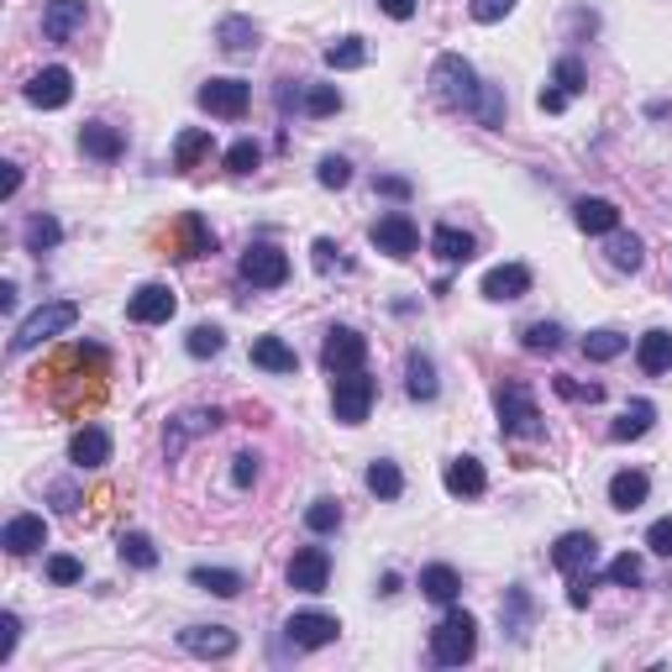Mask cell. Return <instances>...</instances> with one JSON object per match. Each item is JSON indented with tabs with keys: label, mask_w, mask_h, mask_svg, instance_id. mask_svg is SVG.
Instances as JSON below:
<instances>
[{
	"label": "cell",
	"mask_w": 672,
	"mask_h": 672,
	"mask_svg": "<svg viewBox=\"0 0 672 672\" xmlns=\"http://www.w3.org/2000/svg\"><path fill=\"white\" fill-rule=\"evenodd\" d=\"M478 89H484V80H478V69L463 53H441L431 63V95H437L447 111H473L478 106Z\"/></svg>",
	"instance_id": "obj_1"
},
{
	"label": "cell",
	"mask_w": 672,
	"mask_h": 672,
	"mask_svg": "<svg viewBox=\"0 0 672 672\" xmlns=\"http://www.w3.org/2000/svg\"><path fill=\"white\" fill-rule=\"evenodd\" d=\"M494 410H499V437H521L536 441L547 426H541V410H536V394H530L521 379L499 383L494 389Z\"/></svg>",
	"instance_id": "obj_2"
},
{
	"label": "cell",
	"mask_w": 672,
	"mask_h": 672,
	"mask_svg": "<svg viewBox=\"0 0 672 672\" xmlns=\"http://www.w3.org/2000/svg\"><path fill=\"white\" fill-rule=\"evenodd\" d=\"M473 651H478V620L468 610H447L441 625L431 631V662L437 668H463V662H473Z\"/></svg>",
	"instance_id": "obj_3"
},
{
	"label": "cell",
	"mask_w": 672,
	"mask_h": 672,
	"mask_svg": "<svg viewBox=\"0 0 672 672\" xmlns=\"http://www.w3.org/2000/svg\"><path fill=\"white\" fill-rule=\"evenodd\" d=\"M74 321H80V305H74V300H53V305H37L27 321L16 326V337H11V352L22 357V352L42 347V342L63 337V331H69Z\"/></svg>",
	"instance_id": "obj_4"
},
{
	"label": "cell",
	"mask_w": 672,
	"mask_h": 672,
	"mask_svg": "<svg viewBox=\"0 0 672 672\" xmlns=\"http://www.w3.org/2000/svg\"><path fill=\"white\" fill-rule=\"evenodd\" d=\"M374 400H379V383L368 379L363 368H357V374H337V379H331V410H337V420H342V426H363V420H368V410H374Z\"/></svg>",
	"instance_id": "obj_5"
},
{
	"label": "cell",
	"mask_w": 672,
	"mask_h": 672,
	"mask_svg": "<svg viewBox=\"0 0 672 672\" xmlns=\"http://www.w3.org/2000/svg\"><path fill=\"white\" fill-rule=\"evenodd\" d=\"M321 363L331 379H337V374H357V368L368 363V337H363L357 326H331V331H326V347H321Z\"/></svg>",
	"instance_id": "obj_6"
},
{
	"label": "cell",
	"mask_w": 672,
	"mask_h": 672,
	"mask_svg": "<svg viewBox=\"0 0 672 672\" xmlns=\"http://www.w3.org/2000/svg\"><path fill=\"white\" fill-rule=\"evenodd\" d=\"M284 636H290L294 651H321V646H331L337 636H342V620L326 614V610H300V614H290Z\"/></svg>",
	"instance_id": "obj_7"
},
{
	"label": "cell",
	"mask_w": 672,
	"mask_h": 672,
	"mask_svg": "<svg viewBox=\"0 0 672 672\" xmlns=\"http://www.w3.org/2000/svg\"><path fill=\"white\" fill-rule=\"evenodd\" d=\"M242 279H247L253 290H279V284L290 279V258H284L279 247H268V242H253V247L242 253Z\"/></svg>",
	"instance_id": "obj_8"
},
{
	"label": "cell",
	"mask_w": 672,
	"mask_h": 672,
	"mask_svg": "<svg viewBox=\"0 0 672 672\" xmlns=\"http://www.w3.org/2000/svg\"><path fill=\"white\" fill-rule=\"evenodd\" d=\"M594 557H599V541L588 530H567V536H557L552 567L567 578H594Z\"/></svg>",
	"instance_id": "obj_9"
},
{
	"label": "cell",
	"mask_w": 672,
	"mask_h": 672,
	"mask_svg": "<svg viewBox=\"0 0 672 672\" xmlns=\"http://www.w3.org/2000/svg\"><path fill=\"white\" fill-rule=\"evenodd\" d=\"M22 95H27V106H37V111H63V106L74 100V74H69L63 63H53V69L32 74Z\"/></svg>",
	"instance_id": "obj_10"
},
{
	"label": "cell",
	"mask_w": 672,
	"mask_h": 672,
	"mask_svg": "<svg viewBox=\"0 0 672 672\" xmlns=\"http://www.w3.org/2000/svg\"><path fill=\"white\" fill-rule=\"evenodd\" d=\"M374 247H379V253H389V258H400V264H405L410 253H415V247H420V232H415V221H410L405 210H389V216H379V221H374Z\"/></svg>",
	"instance_id": "obj_11"
},
{
	"label": "cell",
	"mask_w": 672,
	"mask_h": 672,
	"mask_svg": "<svg viewBox=\"0 0 672 672\" xmlns=\"http://www.w3.org/2000/svg\"><path fill=\"white\" fill-rule=\"evenodd\" d=\"M195 100H200V111H210V117L236 121L247 111V100H253V85H242V80H205Z\"/></svg>",
	"instance_id": "obj_12"
},
{
	"label": "cell",
	"mask_w": 672,
	"mask_h": 672,
	"mask_svg": "<svg viewBox=\"0 0 672 672\" xmlns=\"http://www.w3.org/2000/svg\"><path fill=\"white\" fill-rule=\"evenodd\" d=\"M174 310H179V300L169 284H143V290L126 300V316L137 326H163V321H174Z\"/></svg>",
	"instance_id": "obj_13"
},
{
	"label": "cell",
	"mask_w": 672,
	"mask_h": 672,
	"mask_svg": "<svg viewBox=\"0 0 672 672\" xmlns=\"http://www.w3.org/2000/svg\"><path fill=\"white\" fill-rule=\"evenodd\" d=\"M179 646L190 657H200V662H221V657L236 651V631H227V625H190V631H179Z\"/></svg>",
	"instance_id": "obj_14"
},
{
	"label": "cell",
	"mask_w": 672,
	"mask_h": 672,
	"mask_svg": "<svg viewBox=\"0 0 672 672\" xmlns=\"http://www.w3.org/2000/svg\"><path fill=\"white\" fill-rule=\"evenodd\" d=\"M326 584H331V557H326V547H300V552L290 557V588H300V594H326Z\"/></svg>",
	"instance_id": "obj_15"
},
{
	"label": "cell",
	"mask_w": 672,
	"mask_h": 672,
	"mask_svg": "<svg viewBox=\"0 0 672 672\" xmlns=\"http://www.w3.org/2000/svg\"><path fill=\"white\" fill-rule=\"evenodd\" d=\"M0 547L11 557H32L37 547H48V521L42 515H11L0 530Z\"/></svg>",
	"instance_id": "obj_16"
},
{
	"label": "cell",
	"mask_w": 672,
	"mask_h": 672,
	"mask_svg": "<svg viewBox=\"0 0 672 672\" xmlns=\"http://www.w3.org/2000/svg\"><path fill=\"white\" fill-rule=\"evenodd\" d=\"M530 294V268L526 264H499L484 273V300H494V305H510V300H521Z\"/></svg>",
	"instance_id": "obj_17"
},
{
	"label": "cell",
	"mask_w": 672,
	"mask_h": 672,
	"mask_svg": "<svg viewBox=\"0 0 672 672\" xmlns=\"http://www.w3.org/2000/svg\"><path fill=\"white\" fill-rule=\"evenodd\" d=\"M85 0H48V5H42V37H48V42H69V37H74V32L85 27Z\"/></svg>",
	"instance_id": "obj_18"
},
{
	"label": "cell",
	"mask_w": 672,
	"mask_h": 672,
	"mask_svg": "<svg viewBox=\"0 0 672 672\" xmlns=\"http://www.w3.org/2000/svg\"><path fill=\"white\" fill-rule=\"evenodd\" d=\"M573 221L588 236H610V232H620V205L604 200V195H584V200L573 205Z\"/></svg>",
	"instance_id": "obj_19"
},
{
	"label": "cell",
	"mask_w": 672,
	"mask_h": 672,
	"mask_svg": "<svg viewBox=\"0 0 672 672\" xmlns=\"http://www.w3.org/2000/svg\"><path fill=\"white\" fill-rule=\"evenodd\" d=\"M441 484H447V494L478 499L484 489H489V473H484V463H478V457H452V463H447V473H441Z\"/></svg>",
	"instance_id": "obj_20"
},
{
	"label": "cell",
	"mask_w": 672,
	"mask_h": 672,
	"mask_svg": "<svg viewBox=\"0 0 672 672\" xmlns=\"http://www.w3.org/2000/svg\"><path fill=\"white\" fill-rule=\"evenodd\" d=\"M80 147H85L95 163H117L121 152H126V137H121L117 126H106V121H85L80 126Z\"/></svg>",
	"instance_id": "obj_21"
},
{
	"label": "cell",
	"mask_w": 672,
	"mask_h": 672,
	"mask_svg": "<svg viewBox=\"0 0 672 672\" xmlns=\"http://www.w3.org/2000/svg\"><path fill=\"white\" fill-rule=\"evenodd\" d=\"M69 463H74V468H106V463H111V437H106L100 426L74 431V441H69Z\"/></svg>",
	"instance_id": "obj_22"
},
{
	"label": "cell",
	"mask_w": 672,
	"mask_h": 672,
	"mask_svg": "<svg viewBox=\"0 0 672 672\" xmlns=\"http://www.w3.org/2000/svg\"><path fill=\"white\" fill-rule=\"evenodd\" d=\"M216 42H221V53H232V59H247V53H258V27H253L247 16H221V27H216Z\"/></svg>",
	"instance_id": "obj_23"
},
{
	"label": "cell",
	"mask_w": 672,
	"mask_h": 672,
	"mask_svg": "<svg viewBox=\"0 0 672 672\" xmlns=\"http://www.w3.org/2000/svg\"><path fill=\"white\" fill-rule=\"evenodd\" d=\"M405 389H410V400H420V405H426V400H437V363H431V357H426V352L415 347L405 357Z\"/></svg>",
	"instance_id": "obj_24"
},
{
	"label": "cell",
	"mask_w": 672,
	"mask_h": 672,
	"mask_svg": "<svg viewBox=\"0 0 672 672\" xmlns=\"http://www.w3.org/2000/svg\"><path fill=\"white\" fill-rule=\"evenodd\" d=\"M431 253H437L441 264H473V258H478V242H473L468 232H457V227H437V232H431Z\"/></svg>",
	"instance_id": "obj_25"
},
{
	"label": "cell",
	"mask_w": 672,
	"mask_h": 672,
	"mask_svg": "<svg viewBox=\"0 0 672 672\" xmlns=\"http://www.w3.org/2000/svg\"><path fill=\"white\" fill-rule=\"evenodd\" d=\"M646 494H651V478H646V473L620 468L610 478V504H614V510H642Z\"/></svg>",
	"instance_id": "obj_26"
},
{
	"label": "cell",
	"mask_w": 672,
	"mask_h": 672,
	"mask_svg": "<svg viewBox=\"0 0 672 672\" xmlns=\"http://www.w3.org/2000/svg\"><path fill=\"white\" fill-rule=\"evenodd\" d=\"M636 363H642V374H651V379L668 374L672 368V331H662V326L646 331L642 342H636Z\"/></svg>",
	"instance_id": "obj_27"
},
{
	"label": "cell",
	"mask_w": 672,
	"mask_h": 672,
	"mask_svg": "<svg viewBox=\"0 0 672 672\" xmlns=\"http://www.w3.org/2000/svg\"><path fill=\"white\" fill-rule=\"evenodd\" d=\"M420 594H426V599H437V604H452V599L463 594V578H457V567H447V562H431V567H420Z\"/></svg>",
	"instance_id": "obj_28"
},
{
	"label": "cell",
	"mask_w": 672,
	"mask_h": 672,
	"mask_svg": "<svg viewBox=\"0 0 672 672\" xmlns=\"http://www.w3.org/2000/svg\"><path fill=\"white\" fill-rule=\"evenodd\" d=\"M216 152V137L205 132V126H190V132H179V143H174V169L179 174H190L200 158H210Z\"/></svg>",
	"instance_id": "obj_29"
},
{
	"label": "cell",
	"mask_w": 672,
	"mask_h": 672,
	"mask_svg": "<svg viewBox=\"0 0 672 672\" xmlns=\"http://www.w3.org/2000/svg\"><path fill=\"white\" fill-rule=\"evenodd\" d=\"M253 363L268 368V374H294V368H300V357H294V347L284 337H258V342H253Z\"/></svg>",
	"instance_id": "obj_30"
},
{
	"label": "cell",
	"mask_w": 672,
	"mask_h": 672,
	"mask_svg": "<svg viewBox=\"0 0 672 672\" xmlns=\"http://www.w3.org/2000/svg\"><path fill=\"white\" fill-rule=\"evenodd\" d=\"M651 420H657V405H651V400H631L625 415L610 426V437L614 441H642L646 431H651Z\"/></svg>",
	"instance_id": "obj_31"
},
{
	"label": "cell",
	"mask_w": 672,
	"mask_h": 672,
	"mask_svg": "<svg viewBox=\"0 0 672 672\" xmlns=\"http://www.w3.org/2000/svg\"><path fill=\"white\" fill-rule=\"evenodd\" d=\"M190 584L205 588V594H216V599H236V594L247 588V578H242V573H232V567H195V573H190Z\"/></svg>",
	"instance_id": "obj_32"
},
{
	"label": "cell",
	"mask_w": 672,
	"mask_h": 672,
	"mask_svg": "<svg viewBox=\"0 0 672 672\" xmlns=\"http://www.w3.org/2000/svg\"><path fill=\"white\" fill-rule=\"evenodd\" d=\"M363 484H368V494H379V499H400V494H405V473L394 468L389 457H379V463H368V473H363Z\"/></svg>",
	"instance_id": "obj_33"
},
{
	"label": "cell",
	"mask_w": 672,
	"mask_h": 672,
	"mask_svg": "<svg viewBox=\"0 0 672 672\" xmlns=\"http://www.w3.org/2000/svg\"><path fill=\"white\" fill-rule=\"evenodd\" d=\"M604 253H610V264L620 268V273H636V268L646 264V247L636 232H610V247H604Z\"/></svg>",
	"instance_id": "obj_34"
},
{
	"label": "cell",
	"mask_w": 672,
	"mask_h": 672,
	"mask_svg": "<svg viewBox=\"0 0 672 672\" xmlns=\"http://www.w3.org/2000/svg\"><path fill=\"white\" fill-rule=\"evenodd\" d=\"M179 236H184L179 258H205V253H216V232L205 227L200 216H184V221H179Z\"/></svg>",
	"instance_id": "obj_35"
},
{
	"label": "cell",
	"mask_w": 672,
	"mask_h": 672,
	"mask_svg": "<svg viewBox=\"0 0 672 672\" xmlns=\"http://www.w3.org/2000/svg\"><path fill=\"white\" fill-rule=\"evenodd\" d=\"M499 620H504V631H510L515 642H526V625H530V594H526V588H510V594H504V610H499Z\"/></svg>",
	"instance_id": "obj_36"
},
{
	"label": "cell",
	"mask_w": 672,
	"mask_h": 672,
	"mask_svg": "<svg viewBox=\"0 0 672 672\" xmlns=\"http://www.w3.org/2000/svg\"><path fill=\"white\" fill-rule=\"evenodd\" d=\"M625 347H631V337H620V331H610V326H604V331H588V337H584V357H588V363H614Z\"/></svg>",
	"instance_id": "obj_37"
},
{
	"label": "cell",
	"mask_w": 672,
	"mask_h": 672,
	"mask_svg": "<svg viewBox=\"0 0 672 672\" xmlns=\"http://www.w3.org/2000/svg\"><path fill=\"white\" fill-rule=\"evenodd\" d=\"M363 63H368V42H363V37H342V42L326 48V69H337V74L363 69Z\"/></svg>",
	"instance_id": "obj_38"
},
{
	"label": "cell",
	"mask_w": 672,
	"mask_h": 672,
	"mask_svg": "<svg viewBox=\"0 0 672 672\" xmlns=\"http://www.w3.org/2000/svg\"><path fill=\"white\" fill-rule=\"evenodd\" d=\"M121 562H126V567H158V547H152V536H143V530H126V536H121Z\"/></svg>",
	"instance_id": "obj_39"
},
{
	"label": "cell",
	"mask_w": 672,
	"mask_h": 672,
	"mask_svg": "<svg viewBox=\"0 0 672 672\" xmlns=\"http://www.w3.org/2000/svg\"><path fill=\"white\" fill-rule=\"evenodd\" d=\"M22 242H27V253H53V247L63 242V227L53 221V216H32Z\"/></svg>",
	"instance_id": "obj_40"
},
{
	"label": "cell",
	"mask_w": 672,
	"mask_h": 672,
	"mask_svg": "<svg viewBox=\"0 0 672 672\" xmlns=\"http://www.w3.org/2000/svg\"><path fill=\"white\" fill-rule=\"evenodd\" d=\"M300 106H305V117H337V111H342V89L337 85H305Z\"/></svg>",
	"instance_id": "obj_41"
},
{
	"label": "cell",
	"mask_w": 672,
	"mask_h": 672,
	"mask_svg": "<svg viewBox=\"0 0 672 672\" xmlns=\"http://www.w3.org/2000/svg\"><path fill=\"white\" fill-rule=\"evenodd\" d=\"M521 347L526 352H557L562 347V326L557 321H530L526 331H521Z\"/></svg>",
	"instance_id": "obj_42"
},
{
	"label": "cell",
	"mask_w": 672,
	"mask_h": 672,
	"mask_svg": "<svg viewBox=\"0 0 672 672\" xmlns=\"http://www.w3.org/2000/svg\"><path fill=\"white\" fill-rule=\"evenodd\" d=\"M478 126H504V89L499 85H484L478 89V106H473Z\"/></svg>",
	"instance_id": "obj_43"
},
{
	"label": "cell",
	"mask_w": 672,
	"mask_h": 672,
	"mask_svg": "<svg viewBox=\"0 0 672 672\" xmlns=\"http://www.w3.org/2000/svg\"><path fill=\"white\" fill-rule=\"evenodd\" d=\"M221 347H227L221 326H195V331L184 337V352H190V357H216Z\"/></svg>",
	"instance_id": "obj_44"
},
{
	"label": "cell",
	"mask_w": 672,
	"mask_h": 672,
	"mask_svg": "<svg viewBox=\"0 0 672 672\" xmlns=\"http://www.w3.org/2000/svg\"><path fill=\"white\" fill-rule=\"evenodd\" d=\"M305 526L316 530V536L337 530V526H342V504H337V499H316V504L305 510Z\"/></svg>",
	"instance_id": "obj_45"
},
{
	"label": "cell",
	"mask_w": 672,
	"mask_h": 672,
	"mask_svg": "<svg viewBox=\"0 0 672 672\" xmlns=\"http://www.w3.org/2000/svg\"><path fill=\"white\" fill-rule=\"evenodd\" d=\"M604 578H610V584H620V588H636V584H642V557L620 552L610 567H604Z\"/></svg>",
	"instance_id": "obj_46"
},
{
	"label": "cell",
	"mask_w": 672,
	"mask_h": 672,
	"mask_svg": "<svg viewBox=\"0 0 672 672\" xmlns=\"http://www.w3.org/2000/svg\"><path fill=\"white\" fill-rule=\"evenodd\" d=\"M258 163H264V147L253 143V137H242V143L227 152V169H232V174H253Z\"/></svg>",
	"instance_id": "obj_47"
},
{
	"label": "cell",
	"mask_w": 672,
	"mask_h": 672,
	"mask_svg": "<svg viewBox=\"0 0 672 672\" xmlns=\"http://www.w3.org/2000/svg\"><path fill=\"white\" fill-rule=\"evenodd\" d=\"M316 179H321L326 190H347V184H352V163H347V158H337V152H331V158H321Z\"/></svg>",
	"instance_id": "obj_48"
},
{
	"label": "cell",
	"mask_w": 672,
	"mask_h": 672,
	"mask_svg": "<svg viewBox=\"0 0 672 672\" xmlns=\"http://www.w3.org/2000/svg\"><path fill=\"white\" fill-rule=\"evenodd\" d=\"M552 80H557V89H567V95H584V63H578V59H557Z\"/></svg>",
	"instance_id": "obj_49"
},
{
	"label": "cell",
	"mask_w": 672,
	"mask_h": 672,
	"mask_svg": "<svg viewBox=\"0 0 672 672\" xmlns=\"http://www.w3.org/2000/svg\"><path fill=\"white\" fill-rule=\"evenodd\" d=\"M48 578L53 584H80L85 578V562L80 557H48Z\"/></svg>",
	"instance_id": "obj_50"
},
{
	"label": "cell",
	"mask_w": 672,
	"mask_h": 672,
	"mask_svg": "<svg viewBox=\"0 0 672 672\" xmlns=\"http://www.w3.org/2000/svg\"><path fill=\"white\" fill-rule=\"evenodd\" d=\"M510 11H515V0H473V22H484V27H489V22H504Z\"/></svg>",
	"instance_id": "obj_51"
},
{
	"label": "cell",
	"mask_w": 672,
	"mask_h": 672,
	"mask_svg": "<svg viewBox=\"0 0 672 672\" xmlns=\"http://www.w3.org/2000/svg\"><path fill=\"white\" fill-rule=\"evenodd\" d=\"M232 484L236 489H253V484H258V457H253V452H236L232 457Z\"/></svg>",
	"instance_id": "obj_52"
},
{
	"label": "cell",
	"mask_w": 672,
	"mask_h": 672,
	"mask_svg": "<svg viewBox=\"0 0 672 672\" xmlns=\"http://www.w3.org/2000/svg\"><path fill=\"white\" fill-rule=\"evenodd\" d=\"M557 394H567V400H588V405H599V400H604V389H599V383H573V379H557Z\"/></svg>",
	"instance_id": "obj_53"
},
{
	"label": "cell",
	"mask_w": 672,
	"mask_h": 672,
	"mask_svg": "<svg viewBox=\"0 0 672 672\" xmlns=\"http://www.w3.org/2000/svg\"><path fill=\"white\" fill-rule=\"evenodd\" d=\"M310 253H316V268H321V273H331V268H347V258H337V253H342V247H337V242H331V236H321V242H316V247H310Z\"/></svg>",
	"instance_id": "obj_54"
},
{
	"label": "cell",
	"mask_w": 672,
	"mask_h": 672,
	"mask_svg": "<svg viewBox=\"0 0 672 672\" xmlns=\"http://www.w3.org/2000/svg\"><path fill=\"white\" fill-rule=\"evenodd\" d=\"M16 636H22V620H16V614H0V662H11Z\"/></svg>",
	"instance_id": "obj_55"
},
{
	"label": "cell",
	"mask_w": 672,
	"mask_h": 672,
	"mask_svg": "<svg viewBox=\"0 0 672 672\" xmlns=\"http://www.w3.org/2000/svg\"><path fill=\"white\" fill-rule=\"evenodd\" d=\"M646 547H651L657 557H672V515H668V521H657V526L646 530Z\"/></svg>",
	"instance_id": "obj_56"
},
{
	"label": "cell",
	"mask_w": 672,
	"mask_h": 672,
	"mask_svg": "<svg viewBox=\"0 0 672 672\" xmlns=\"http://www.w3.org/2000/svg\"><path fill=\"white\" fill-rule=\"evenodd\" d=\"M567 100H573L567 89H541V95H536V106H541L547 117H562V111H567Z\"/></svg>",
	"instance_id": "obj_57"
},
{
	"label": "cell",
	"mask_w": 672,
	"mask_h": 672,
	"mask_svg": "<svg viewBox=\"0 0 672 672\" xmlns=\"http://www.w3.org/2000/svg\"><path fill=\"white\" fill-rule=\"evenodd\" d=\"M374 190L389 200H410V179H374Z\"/></svg>",
	"instance_id": "obj_58"
},
{
	"label": "cell",
	"mask_w": 672,
	"mask_h": 672,
	"mask_svg": "<svg viewBox=\"0 0 672 672\" xmlns=\"http://www.w3.org/2000/svg\"><path fill=\"white\" fill-rule=\"evenodd\" d=\"M22 190V163H5V174H0V200H11Z\"/></svg>",
	"instance_id": "obj_59"
},
{
	"label": "cell",
	"mask_w": 672,
	"mask_h": 672,
	"mask_svg": "<svg viewBox=\"0 0 672 672\" xmlns=\"http://www.w3.org/2000/svg\"><path fill=\"white\" fill-rule=\"evenodd\" d=\"M383 16H394V22H410L415 16V0H379Z\"/></svg>",
	"instance_id": "obj_60"
},
{
	"label": "cell",
	"mask_w": 672,
	"mask_h": 672,
	"mask_svg": "<svg viewBox=\"0 0 672 672\" xmlns=\"http://www.w3.org/2000/svg\"><path fill=\"white\" fill-rule=\"evenodd\" d=\"M53 499H59V510H74V504H80V499H74V489H69V484H59V489H53Z\"/></svg>",
	"instance_id": "obj_61"
},
{
	"label": "cell",
	"mask_w": 672,
	"mask_h": 672,
	"mask_svg": "<svg viewBox=\"0 0 672 672\" xmlns=\"http://www.w3.org/2000/svg\"><path fill=\"white\" fill-rule=\"evenodd\" d=\"M11 305H16V284L5 279V284H0V310H11Z\"/></svg>",
	"instance_id": "obj_62"
}]
</instances>
